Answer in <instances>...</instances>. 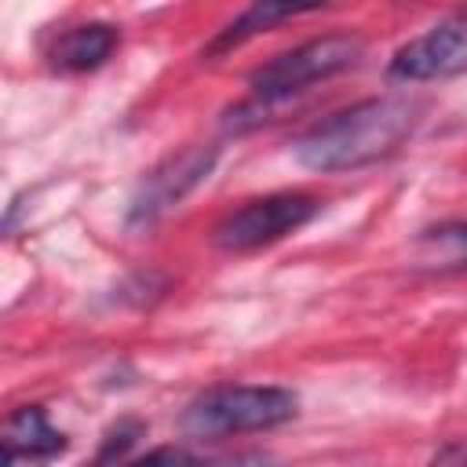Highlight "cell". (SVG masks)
Returning <instances> with one entry per match:
<instances>
[{
	"mask_svg": "<svg viewBox=\"0 0 467 467\" xmlns=\"http://www.w3.org/2000/svg\"><path fill=\"white\" fill-rule=\"evenodd\" d=\"M423 102L409 95H383L354 102L317 124H310L296 142L292 157L306 171H354L376 161H387L416 131Z\"/></svg>",
	"mask_w": 467,
	"mask_h": 467,
	"instance_id": "1",
	"label": "cell"
},
{
	"mask_svg": "<svg viewBox=\"0 0 467 467\" xmlns=\"http://www.w3.org/2000/svg\"><path fill=\"white\" fill-rule=\"evenodd\" d=\"M361 55H365V40L354 33H325V36L303 40V44L274 55L270 62L252 69V77H248L252 99L226 113V120H223L226 131L255 128L259 120H266L263 113L285 106L292 95L306 91L310 84H321V80H332V77L354 69L361 62Z\"/></svg>",
	"mask_w": 467,
	"mask_h": 467,
	"instance_id": "2",
	"label": "cell"
},
{
	"mask_svg": "<svg viewBox=\"0 0 467 467\" xmlns=\"http://www.w3.org/2000/svg\"><path fill=\"white\" fill-rule=\"evenodd\" d=\"M299 398L288 387L274 383H219L201 390L182 409V431L201 441H219L252 431H274L296 420Z\"/></svg>",
	"mask_w": 467,
	"mask_h": 467,
	"instance_id": "3",
	"label": "cell"
},
{
	"mask_svg": "<svg viewBox=\"0 0 467 467\" xmlns=\"http://www.w3.org/2000/svg\"><path fill=\"white\" fill-rule=\"evenodd\" d=\"M321 212V201L310 193H266L255 201H244L237 212H230L215 230L212 244L219 252H255L266 244L285 241L299 226H306Z\"/></svg>",
	"mask_w": 467,
	"mask_h": 467,
	"instance_id": "4",
	"label": "cell"
},
{
	"mask_svg": "<svg viewBox=\"0 0 467 467\" xmlns=\"http://www.w3.org/2000/svg\"><path fill=\"white\" fill-rule=\"evenodd\" d=\"M219 150L215 146H182L179 153H168L161 164H153L128 204V226H150L157 223L168 208H175L190 190H197L208 171L215 168Z\"/></svg>",
	"mask_w": 467,
	"mask_h": 467,
	"instance_id": "5",
	"label": "cell"
},
{
	"mask_svg": "<svg viewBox=\"0 0 467 467\" xmlns=\"http://www.w3.org/2000/svg\"><path fill=\"white\" fill-rule=\"evenodd\" d=\"M390 80L423 84V80H445L467 73V11L441 18L427 33L401 44L387 66Z\"/></svg>",
	"mask_w": 467,
	"mask_h": 467,
	"instance_id": "6",
	"label": "cell"
},
{
	"mask_svg": "<svg viewBox=\"0 0 467 467\" xmlns=\"http://www.w3.org/2000/svg\"><path fill=\"white\" fill-rule=\"evenodd\" d=\"M66 449H69V438L58 427H51V420L40 405H22L4 423V467H11L15 460L47 463V460L62 456Z\"/></svg>",
	"mask_w": 467,
	"mask_h": 467,
	"instance_id": "7",
	"label": "cell"
},
{
	"mask_svg": "<svg viewBox=\"0 0 467 467\" xmlns=\"http://www.w3.org/2000/svg\"><path fill=\"white\" fill-rule=\"evenodd\" d=\"M117 44H120L117 26H109V22H80V26L66 29L51 44L47 58H51V69H58V73H91V69L109 62Z\"/></svg>",
	"mask_w": 467,
	"mask_h": 467,
	"instance_id": "8",
	"label": "cell"
},
{
	"mask_svg": "<svg viewBox=\"0 0 467 467\" xmlns=\"http://www.w3.org/2000/svg\"><path fill=\"white\" fill-rule=\"evenodd\" d=\"M416 252L431 270H463L467 266V219L423 230L416 241Z\"/></svg>",
	"mask_w": 467,
	"mask_h": 467,
	"instance_id": "9",
	"label": "cell"
},
{
	"mask_svg": "<svg viewBox=\"0 0 467 467\" xmlns=\"http://www.w3.org/2000/svg\"><path fill=\"white\" fill-rule=\"evenodd\" d=\"M310 11H317L314 4L310 7H299V4H252L244 15H237L212 44H208V51H226V47H237V44H244L248 36H255V33H263V29H270L274 22H281V18H296V15H310Z\"/></svg>",
	"mask_w": 467,
	"mask_h": 467,
	"instance_id": "10",
	"label": "cell"
},
{
	"mask_svg": "<svg viewBox=\"0 0 467 467\" xmlns=\"http://www.w3.org/2000/svg\"><path fill=\"white\" fill-rule=\"evenodd\" d=\"M146 434V423L142 420H117L102 445H99V456H95V467H124V456L139 445V438Z\"/></svg>",
	"mask_w": 467,
	"mask_h": 467,
	"instance_id": "11",
	"label": "cell"
},
{
	"mask_svg": "<svg viewBox=\"0 0 467 467\" xmlns=\"http://www.w3.org/2000/svg\"><path fill=\"white\" fill-rule=\"evenodd\" d=\"M124 467H204V463L182 445H157V449H150L146 456H139Z\"/></svg>",
	"mask_w": 467,
	"mask_h": 467,
	"instance_id": "12",
	"label": "cell"
},
{
	"mask_svg": "<svg viewBox=\"0 0 467 467\" xmlns=\"http://www.w3.org/2000/svg\"><path fill=\"white\" fill-rule=\"evenodd\" d=\"M427 467H467V438H463V441H449V445H441V449L431 456Z\"/></svg>",
	"mask_w": 467,
	"mask_h": 467,
	"instance_id": "13",
	"label": "cell"
},
{
	"mask_svg": "<svg viewBox=\"0 0 467 467\" xmlns=\"http://www.w3.org/2000/svg\"><path fill=\"white\" fill-rule=\"evenodd\" d=\"M215 467H277V463H274V456H266V452H241V456L223 460V463H215Z\"/></svg>",
	"mask_w": 467,
	"mask_h": 467,
	"instance_id": "14",
	"label": "cell"
}]
</instances>
